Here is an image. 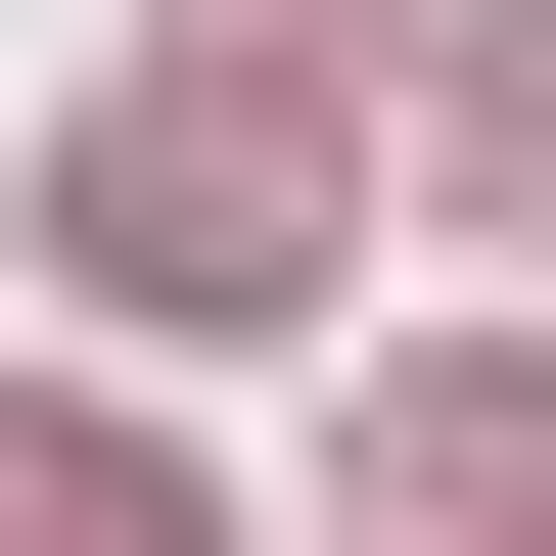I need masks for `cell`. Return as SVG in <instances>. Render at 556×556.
<instances>
[{"instance_id":"3957f363","label":"cell","mask_w":556,"mask_h":556,"mask_svg":"<svg viewBox=\"0 0 556 556\" xmlns=\"http://www.w3.org/2000/svg\"><path fill=\"white\" fill-rule=\"evenodd\" d=\"M0 556H186V464L139 417H0Z\"/></svg>"},{"instance_id":"7a4b0ae2","label":"cell","mask_w":556,"mask_h":556,"mask_svg":"<svg viewBox=\"0 0 556 556\" xmlns=\"http://www.w3.org/2000/svg\"><path fill=\"white\" fill-rule=\"evenodd\" d=\"M325 556H556V371H371V510Z\"/></svg>"},{"instance_id":"277c9868","label":"cell","mask_w":556,"mask_h":556,"mask_svg":"<svg viewBox=\"0 0 556 556\" xmlns=\"http://www.w3.org/2000/svg\"><path fill=\"white\" fill-rule=\"evenodd\" d=\"M464 186H510V232H556V0H510V47H464Z\"/></svg>"},{"instance_id":"6da1fadb","label":"cell","mask_w":556,"mask_h":556,"mask_svg":"<svg viewBox=\"0 0 556 556\" xmlns=\"http://www.w3.org/2000/svg\"><path fill=\"white\" fill-rule=\"evenodd\" d=\"M47 232H93V325H278V278H325V139L186 47V93H93V186H47Z\"/></svg>"},{"instance_id":"5b68a950","label":"cell","mask_w":556,"mask_h":556,"mask_svg":"<svg viewBox=\"0 0 556 556\" xmlns=\"http://www.w3.org/2000/svg\"><path fill=\"white\" fill-rule=\"evenodd\" d=\"M186 47H232V93H278V47H325V0H186Z\"/></svg>"}]
</instances>
